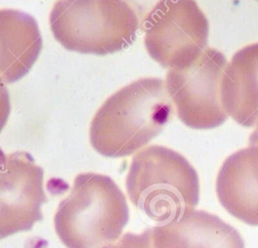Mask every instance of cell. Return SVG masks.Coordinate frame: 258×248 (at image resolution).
<instances>
[{"label":"cell","instance_id":"obj_6","mask_svg":"<svg viewBox=\"0 0 258 248\" xmlns=\"http://www.w3.org/2000/svg\"><path fill=\"white\" fill-rule=\"evenodd\" d=\"M144 44L161 67L191 64L206 48L209 21L196 0H166L145 23Z\"/></svg>","mask_w":258,"mask_h":248},{"label":"cell","instance_id":"obj_14","mask_svg":"<svg viewBox=\"0 0 258 248\" xmlns=\"http://www.w3.org/2000/svg\"><path fill=\"white\" fill-rule=\"evenodd\" d=\"M0 79V132L7 123L10 114V98L7 88Z\"/></svg>","mask_w":258,"mask_h":248},{"label":"cell","instance_id":"obj_7","mask_svg":"<svg viewBox=\"0 0 258 248\" xmlns=\"http://www.w3.org/2000/svg\"><path fill=\"white\" fill-rule=\"evenodd\" d=\"M46 202L43 169L30 153H5L0 148V240L31 230L42 220L41 206Z\"/></svg>","mask_w":258,"mask_h":248},{"label":"cell","instance_id":"obj_15","mask_svg":"<svg viewBox=\"0 0 258 248\" xmlns=\"http://www.w3.org/2000/svg\"><path fill=\"white\" fill-rule=\"evenodd\" d=\"M249 145H258V126L249 137Z\"/></svg>","mask_w":258,"mask_h":248},{"label":"cell","instance_id":"obj_11","mask_svg":"<svg viewBox=\"0 0 258 248\" xmlns=\"http://www.w3.org/2000/svg\"><path fill=\"white\" fill-rule=\"evenodd\" d=\"M221 93L226 112L238 124L258 125V42L234 53L224 71Z\"/></svg>","mask_w":258,"mask_h":248},{"label":"cell","instance_id":"obj_9","mask_svg":"<svg viewBox=\"0 0 258 248\" xmlns=\"http://www.w3.org/2000/svg\"><path fill=\"white\" fill-rule=\"evenodd\" d=\"M216 191L232 216L258 226V145H249L226 158L217 176Z\"/></svg>","mask_w":258,"mask_h":248},{"label":"cell","instance_id":"obj_2","mask_svg":"<svg viewBox=\"0 0 258 248\" xmlns=\"http://www.w3.org/2000/svg\"><path fill=\"white\" fill-rule=\"evenodd\" d=\"M126 191L136 208L159 223L194 210L200 200L194 166L180 153L161 145H150L133 156Z\"/></svg>","mask_w":258,"mask_h":248},{"label":"cell","instance_id":"obj_5","mask_svg":"<svg viewBox=\"0 0 258 248\" xmlns=\"http://www.w3.org/2000/svg\"><path fill=\"white\" fill-rule=\"evenodd\" d=\"M224 54L207 47L191 64L169 69L166 89L179 120L192 129H212L228 118L222 102Z\"/></svg>","mask_w":258,"mask_h":248},{"label":"cell","instance_id":"obj_12","mask_svg":"<svg viewBox=\"0 0 258 248\" xmlns=\"http://www.w3.org/2000/svg\"><path fill=\"white\" fill-rule=\"evenodd\" d=\"M101 248H154L152 229L148 228L141 234L125 233L116 243H109Z\"/></svg>","mask_w":258,"mask_h":248},{"label":"cell","instance_id":"obj_8","mask_svg":"<svg viewBox=\"0 0 258 248\" xmlns=\"http://www.w3.org/2000/svg\"><path fill=\"white\" fill-rule=\"evenodd\" d=\"M154 248H245L240 233L218 216L189 210L152 229Z\"/></svg>","mask_w":258,"mask_h":248},{"label":"cell","instance_id":"obj_10","mask_svg":"<svg viewBox=\"0 0 258 248\" xmlns=\"http://www.w3.org/2000/svg\"><path fill=\"white\" fill-rule=\"evenodd\" d=\"M42 38L33 16L0 9V79L5 84L23 78L39 56Z\"/></svg>","mask_w":258,"mask_h":248},{"label":"cell","instance_id":"obj_3","mask_svg":"<svg viewBox=\"0 0 258 248\" xmlns=\"http://www.w3.org/2000/svg\"><path fill=\"white\" fill-rule=\"evenodd\" d=\"M129 220L126 198L105 174L75 177L72 192L54 215V229L68 248H101L117 240Z\"/></svg>","mask_w":258,"mask_h":248},{"label":"cell","instance_id":"obj_1","mask_svg":"<svg viewBox=\"0 0 258 248\" xmlns=\"http://www.w3.org/2000/svg\"><path fill=\"white\" fill-rule=\"evenodd\" d=\"M172 113L164 81L138 79L114 93L99 108L90 126L91 144L107 157L128 156L156 137Z\"/></svg>","mask_w":258,"mask_h":248},{"label":"cell","instance_id":"obj_13","mask_svg":"<svg viewBox=\"0 0 258 248\" xmlns=\"http://www.w3.org/2000/svg\"><path fill=\"white\" fill-rule=\"evenodd\" d=\"M136 14L140 28L143 29L145 23L155 10L166 0H122Z\"/></svg>","mask_w":258,"mask_h":248},{"label":"cell","instance_id":"obj_4","mask_svg":"<svg viewBox=\"0 0 258 248\" xmlns=\"http://www.w3.org/2000/svg\"><path fill=\"white\" fill-rule=\"evenodd\" d=\"M49 24L64 48L98 55L127 48L140 28L136 14L122 0H57Z\"/></svg>","mask_w":258,"mask_h":248}]
</instances>
